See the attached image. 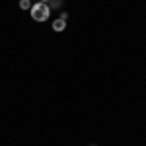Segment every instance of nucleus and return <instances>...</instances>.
Instances as JSON below:
<instances>
[{"label":"nucleus","mask_w":146,"mask_h":146,"mask_svg":"<svg viewBox=\"0 0 146 146\" xmlns=\"http://www.w3.org/2000/svg\"><path fill=\"white\" fill-rule=\"evenodd\" d=\"M29 14H31V20L35 22H47L51 18V6L45 2H35L29 8Z\"/></svg>","instance_id":"obj_1"},{"label":"nucleus","mask_w":146,"mask_h":146,"mask_svg":"<svg viewBox=\"0 0 146 146\" xmlns=\"http://www.w3.org/2000/svg\"><path fill=\"white\" fill-rule=\"evenodd\" d=\"M53 29H55V31H64V29H66V22L60 20V18L55 20V22H53Z\"/></svg>","instance_id":"obj_2"},{"label":"nucleus","mask_w":146,"mask_h":146,"mask_svg":"<svg viewBox=\"0 0 146 146\" xmlns=\"http://www.w3.org/2000/svg\"><path fill=\"white\" fill-rule=\"evenodd\" d=\"M39 2H45V4H49V2H51V0H39Z\"/></svg>","instance_id":"obj_5"},{"label":"nucleus","mask_w":146,"mask_h":146,"mask_svg":"<svg viewBox=\"0 0 146 146\" xmlns=\"http://www.w3.org/2000/svg\"><path fill=\"white\" fill-rule=\"evenodd\" d=\"M60 20H64V22L68 20V14H66V12H60Z\"/></svg>","instance_id":"obj_4"},{"label":"nucleus","mask_w":146,"mask_h":146,"mask_svg":"<svg viewBox=\"0 0 146 146\" xmlns=\"http://www.w3.org/2000/svg\"><path fill=\"white\" fill-rule=\"evenodd\" d=\"M20 8H22V10H29V8H31V2H29V0H20Z\"/></svg>","instance_id":"obj_3"}]
</instances>
